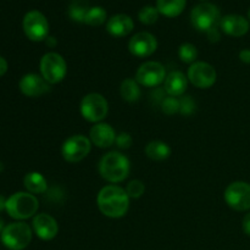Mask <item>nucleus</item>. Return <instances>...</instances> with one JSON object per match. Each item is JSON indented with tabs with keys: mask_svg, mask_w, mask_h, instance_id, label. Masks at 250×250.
Here are the masks:
<instances>
[{
	"mask_svg": "<svg viewBox=\"0 0 250 250\" xmlns=\"http://www.w3.org/2000/svg\"><path fill=\"white\" fill-rule=\"evenodd\" d=\"M129 199L126 189L116 185L105 186L97 197V205L100 212L110 219H120L129 209Z\"/></svg>",
	"mask_w": 250,
	"mask_h": 250,
	"instance_id": "nucleus-1",
	"label": "nucleus"
},
{
	"mask_svg": "<svg viewBox=\"0 0 250 250\" xmlns=\"http://www.w3.org/2000/svg\"><path fill=\"white\" fill-rule=\"evenodd\" d=\"M98 168L105 181L116 185L128 177L131 163L128 158L120 151H109L100 159Z\"/></svg>",
	"mask_w": 250,
	"mask_h": 250,
	"instance_id": "nucleus-2",
	"label": "nucleus"
},
{
	"mask_svg": "<svg viewBox=\"0 0 250 250\" xmlns=\"http://www.w3.org/2000/svg\"><path fill=\"white\" fill-rule=\"evenodd\" d=\"M39 203L36 195L28 192H17L6 199V212L15 220H27L36 216Z\"/></svg>",
	"mask_w": 250,
	"mask_h": 250,
	"instance_id": "nucleus-3",
	"label": "nucleus"
},
{
	"mask_svg": "<svg viewBox=\"0 0 250 250\" xmlns=\"http://www.w3.org/2000/svg\"><path fill=\"white\" fill-rule=\"evenodd\" d=\"M32 229L23 221L12 222L5 226L0 234V239L4 247L9 250H23L32 241Z\"/></svg>",
	"mask_w": 250,
	"mask_h": 250,
	"instance_id": "nucleus-4",
	"label": "nucleus"
},
{
	"mask_svg": "<svg viewBox=\"0 0 250 250\" xmlns=\"http://www.w3.org/2000/svg\"><path fill=\"white\" fill-rule=\"evenodd\" d=\"M221 14L216 5L211 2H203L197 5L190 12V23L197 31L207 33L215 27H220Z\"/></svg>",
	"mask_w": 250,
	"mask_h": 250,
	"instance_id": "nucleus-5",
	"label": "nucleus"
},
{
	"mask_svg": "<svg viewBox=\"0 0 250 250\" xmlns=\"http://www.w3.org/2000/svg\"><path fill=\"white\" fill-rule=\"evenodd\" d=\"M81 115L83 119L92 124H99L109 112V103L100 93H89L81 102Z\"/></svg>",
	"mask_w": 250,
	"mask_h": 250,
	"instance_id": "nucleus-6",
	"label": "nucleus"
},
{
	"mask_svg": "<svg viewBox=\"0 0 250 250\" xmlns=\"http://www.w3.org/2000/svg\"><path fill=\"white\" fill-rule=\"evenodd\" d=\"M39 68H41L42 77L49 84L60 83L67 73V63L65 59L62 58V55L54 51L44 54L43 58L41 59Z\"/></svg>",
	"mask_w": 250,
	"mask_h": 250,
	"instance_id": "nucleus-7",
	"label": "nucleus"
},
{
	"mask_svg": "<svg viewBox=\"0 0 250 250\" xmlns=\"http://www.w3.org/2000/svg\"><path fill=\"white\" fill-rule=\"evenodd\" d=\"M92 149V142L83 134H73L63 142L61 146V155L65 161L76 164L87 158Z\"/></svg>",
	"mask_w": 250,
	"mask_h": 250,
	"instance_id": "nucleus-8",
	"label": "nucleus"
},
{
	"mask_svg": "<svg viewBox=\"0 0 250 250\" xmlns=\"http://www.w3.org/2000/svg\"><path fill=\"white\" fill-rule=\"evenodd\" d=\"M22 27L26 37L32 42L45 41L49 37L48 20L38 10H32L24 15Z\"/></svg>",
	"mask_w": 250,
	"mask_h": 250,
	"instance_id": "nucleus-9",
	"label": "nucleus"
},
{
	"mask_svg": "<svg viewBox=\"0 0 250 250\" xmlns=\"http://www.w3.org/2000/svg\"><path fill=\"white\" fill-rule=\"evenodd\" d=\"M225 202L236 211L250 210V183L237 181L231 183L225 190Z\"/></svg>",
	"mask_w": 250,
	"mask_h": 250,
	"instance_id": "nucleus-10",
	"label": "nucleus"
},
{
	"mask_svg": "<svg viewBox=\"0 0 250 250\" xmlns=\"http://www.w3.org/2000/svg\"><path fill=\"white\" fill-rule=\"evenodd\" d=\"M166 70L159 61H146L138 67L134 80L139 85L146 88H154L165 82Z\"/></svg>",
	"mask_w": 250,
	"mask_h": 250,
	"instance_id": "nucleus-11",
	"label": "nucleus"
},
{
	"mask_svg": "<svg viewBox=\"0 0 250 250\" xmlns=\"http://www.w3.org/2000/svg\"><path fill=\"white\" fill-rule=\"evenodd\" d=\"M188 81L199 89L212 87L217 80V73L214 66L204 61H195L188 67Z\"/></svg>",
	"mask_w": 250,
	"mask_h": 250,
	"instance_id": "nucleus-12",
	"label": "nucleus"
},
{
	"mask_svg": "<svg viewBox=\"0 0 250 250\" xmlns=\"http://www.w3.org/2000/svg\"><path fill=\"white\" fill-rule=\"evenodd\" d=\"M158 49V41L155 36L149 32L136 33L128 42V50L133 56L139 59L153 55Z\"/></svg>",
	"mask_w": 250,
	"mask_h": 250,
	"instance_id": "nucleus-13",
	"label": "nucleus"
},
{
	"mask_svg": "<svg viewBox=\"0 0 250 250\" xmlns=\"http://www.w3.org/2000/svg\"><path fill=\"white\" fill-rule=\"evenodd\" d=\"M50 85L42 77V75L37 73H27L20 80L19 83L22 94L29 98H37L46 94L50 92Z\"/></svg>",
	"mask_w": 250,
	"mask_h": 250,
	"instance_id": "nucleus-14",
	"label": "nucleus"
},
{
	"mask_svg": "<svg viewBox=\"0 0 250 250\" xmlns=\"http://www.w3.org/2000/svg\"><path fill=\"white\" fill-rule=\"evenodd\" d=\"M34 233L42 241H51L59 233L58 221L48 214H37L32 221Z\"/></svg>",
	"mask_w": 250,
	"mask_h": 250,
	"instance_id": "nucleus-15",
	"label": "nucleus"
},
{
	"mask_svg": "<svg viewBox=\"0 0 250 250\" xmlns=\"http://www.w3.org/2000/svg\"><path fill=\"white\" fill-rule=\"evenodd\" d=\"M116 132L109 124H95L89 131V139L92 144L102 149L110 148L116 142Z\"/></svg>",
	"mask_w": 250,
	"mask_h": 250,
	"instance_id": "nucleus-16",
	"label": "nucleus"
},
{
	"mask_svg": "<svg viewBox=\"0 0 250 250\" xmlns=\"http://www.w3.org/2000/svg\"><path fill=\"white\" fill-rule=\"evenodd\" d=\"M220 28L224 33L231 37H243L249 32L250 24L246 17L241 15H226L220 21Z\"/></svg>",
	"mask_w": 250,
	"mask_h": 250,
	"instance_id": "nucleus-17",
	"label": "nucleus"
},
{
	"mask_svg": "<svg viewBox=\"0 0 250 250\" xmlns=\"http://www.w3.org/2000/svg\"><path fill=\"white\" fill-rule=\"evenodd\" d=\"M134 23L131 16L125 14L115 15L110 17L109 21L106 22V31L110 36L116 37V38H122L126 37L133 31Z\"/></svg>",
	"mask_w": 250,
	"mask_h": 250,
	"instance_id": "nucleus-18",
	"label": "nucleus"
},
{
	"mask_svg": "<svg viewBox=\"0 0 250 250\" xmlns=\"http://www.w3.org/2000/svg\"><path fill=\"white\" fill-rule=\"evenodd\" d=\"M188 87V77L181 71L168 73L164 82V90L170 97H182Z\"/></svg>",
	"mask_w": 250,
	"mask_h": 250,
	"instance_id": "nucleus-19",
	"label": "nucleus"
},
{
	"mask_svg": "<svg viewBox=\"0 0 250 250\" xmlns=\"http://www.w3.org/2000/svg\"><path fill=\"white\" fill-rule=\"evenodd\" d=\"M23 185L28 193L43 194L48 189V182L45 177L39 172H28L23 178Z\"/></svg>",
	"mask_w": 250,
	"mask_h": 250,
	"instance_id": "nucleus-20",
	"label": "nucleus"
},
{
	"mask_svg": "<svg viewBox=\"0 0 250 250\" xmlns=\"http://www.w3.org/2000/svg\"><path fill=\"white\" fill-rule=\"evenodd\" d=\"M187 0H158L156 9L166 17H177L185 10Z\"/></svg>",
	"mask_w": 250,
	"mask_h": 250,
	"instance_id": "nucleus-21",
	"label": "nucleus"
},
{
	"mask_svg": "<svg viewBox=\"0 0 250 250\" xmlns=\"http://www.w3.org/2000/svg\"><path fill=\"white\" fill-rule=\"evenodd\" d=\"M146 155L149 159L155 161H163L170 158L171 148L167 143L161 141H153L148 143V146L144 149Z\"/></svg>",
	"mask_w": 250,
	"mask_h": 250,
	"instance_id": "nucleus-22",
	"label": "nucleus"
},
{
	"mask_svg": "<svg viewBox=\"0 0 250 250\" xmlns=\"http://www.w3.org/2000/svg\"><path fill=\"white\" fill-rule=\"evenodd\" d=\"M120 94H121L122 99L125 102L134 103L139 100L142 92L141 87H139L138 82L133 78H126L122 81L121 85H120Z\"/></svg>",
	"mask_w": 250,
	"mask_h": 250,
	"instance_id": "nucleus-23",
	"label": "nucleus"
},
{
	"mask_svg": "<svg viewBox=\"0 0 250 250\" xmlns=\"http://www.w3.org/2000/svg\"><path fill=\"white\" fill-rule=\"evenodd\" d=\"M88 10H89L88 0H73L70 6H68V16L72 21L84 23V19Z\"/></svg>",
	"mask_w": 250,
	"mask_h": 250,
	"instance_id": "nucleus-24",
	"label": "nucleus"
},
{
	"mask_svg": "<svg viewBox=\"0 0 250 250\" xmlns=\"http://www.w3.org/2000/svg\"><path fill=\"white\" fill-rule=\"evenodd\" d=\"M106 21V10L102 6L89 7L87 15H85L84 23L88 26L98 27L102 26Z\"/></svg>",
	"mask_w": 250,
	"mask_h": 250,
	"instance_id": "nucleus-25",
	"label": "nucleus"
},
{
	"mask_svg": "<svg viewBox=\"0 0 250 250\" xmlns=\"http://www.w3.org/2000/svg\"><path fill=\"white\" fill-rule=\"evenodd\" d=\"M178 56H180V60L182 62L192 65L198 59L197 46L193 45L192 43H183L178 49Z\"/></svg>",
	"mask_w": 250,
	"mask_h": 250,
	"instance_id": "nucleus-26",
	"label": "nucleus"
},
{
	"mask_svg": "<svg viewBox=\"0 0 250 250\" xmlns=\"http://www.w3.org/2000/svg\"><path fill=\"white\" fill-rule=\"evenodd\" d=\"M159 11L155 6L151 5H146L143 6L138 12V19L139 21L143 24H154L159 19Z\"/></svg>",
	"mask_w": 250,
	"mask_h": 250,
	"instance_id": "nucleus-27",
	"label": "nucleus"
},
{
	"mask_svg": "<svg viewBox=\"0 0 250 250\" xmlns=\"http://www.w3.org/2000/svg\"><path fill=\"white\" fill-rule=\"evenodd\" d=\"M161 111L165 115L172 116V115L180 112V99L175 97H166L161 102Z\"/></svg>",
	"mask_w": 250,
	"mask_h": 250,
	"instance_id": "nucleus-28",
	"label": "nucleus"
},
{
	"mask_svg": "<svg viewBox=\"0 0 250 250\" xmlns=\"http://www.w3.org/2000/svg\"><path fill=\"white\" fill-rule=\"evenodd\" d=\"M126 192L129 198L138 199L146 192V186H144V183L141 180H133L128 182V185L126 186Z\"/></svg>",
	"mask_w": 250,
	"mask_h": 250,
	"instance_id": "nucleus-29",
	"label": "nucleus"
},
{
	"mask_svg": "<svg viewBox=\"0 0 250 250\" xmlns=\"http://www.w3.org/2000/svg\"><path fill=\"white\" fill-rule=\"evenodd\" d=\"M195 111V102L190 95H182L180 99V114L182 116H190Z\"/></svg>",
	"mask_w": 250,
	"mask_h": 250,
	"instance_id": "nucleus-30",
	"label": "nucleus"
},
{
	"mask_svg": "<svg viewBox=\"0 0 250 250\" xmlns=\"http://www.w3.org/2000/svg\"><path fill=\"white\" fill-rule=\"evenodd\" d=\"M132 143H133V139H132L131 134L126 133V132H122V133L117 134L116 142H115L117 148L120 149H129L131 148Z\"/></svg>",
	"mask_w": 250,
	"mask_h": 250,
	"instance_id": "nucleus-31",
	"label": "nucleus"
},
{
	"mask_svg": "<svg viewBox=\"0 0 250 250\" xmlns=\"http://www.w3.org/2000/svg\"><path fill=\"white\" fill-rule=\"evenodd\" d=\"M207 37H208V39H209V42H211V43H217V42L220 41V38H221L219 27H215V28L208 31Z\"/></svg>",
	"mask_w": 250,
	"mask_h": 250,
	"instance_id": "nucleus-32",
	"label": "nucleus"
},
{
	"mask_svg": "<svg viewBox=\"0 0 250 250\" xmlns=\"http://www.w3.org/2000/svg\"><path fill=\"white\" fill-rule=\"evenodd\" d=\"M242 229H243L244 233L250 237V212L246 214V216L243 217V221H242Z\"/></svg>",
	"mask_w": 250,
	"mask_h": 250,
	"instance_id": "nucleus-33",
	"label": "nucleus"
},
{
	"mask_svg": "<svg viewBox=\"0 0 250 250\" xmlns=\"http://www.w3.org/2000/svg\"><path fill=\"white\" fill-rule=\"evenodd\" d=\"M239 60L244 63H250V49H243L239 51Z\"/></svg>",
	"mask_w": 250,
	"mask_h": 250,
	"instance_id": "nucleus-34",
	"label": "nucleus"
},
{
	"mask_svg": "<svg viewBox=\"0 0 250 250\" xmlns=\"http://www.w3.org/2000/svg\"><path fill=\"white\" fill-rule=\"evenodd\" d=\"M7 71V61L2 56H0V77L4 76Z\"/></svg>",
	"mask_w": 250,
	"mask_h": 250,
	"instance_id": "nucleus-35",
	"label": "nucleus"
},
{
	"mask_svg": "<svg viewBox=\"0 0 250 250\" xmlns=\"http://www.w3.org/2000/svg\"><path fill=\"white\" fill-rule=\"evenodd\" d=\"M45 42H46V44H48V46H50V48H54V46H55L56 44H58L56 39L54 38V37H50V36H49L48 38L45 39Z\"/></svg>",
	"mask_w": 250,
	"mask_h": 250,
	"instance_id": "nucleus-36",
	"label": "nucleus"
},
{
	"mask_svg": "<svg viewBox=\"0 0 250 250\" xmlns=\"http://www.w3.org/2000/svg\"><path fill=\"white\" fill-rule=\"evenodd\" d=\"M6 209V199L2 195H0V211Z\"/></svg>",
	"mask_w": 250,
	"mask_h": 250,
	"instance_id": "nucleus-37",
	"label": "nucleus"
},
{
	"mask_svg": "<svg viewBox=\"0 0 250 250\" xmlns=\"http://www.w3.org/2000/svg\"><path fill=\"white\" fill-rule=\"evenodd\" d=\"M4 229H5V222H4V220L0 217V234H1V232L4 231Z\"/></svg>",
	"mask_w": 250,
	"mask_h": 250,
	"instance_id": "nucleus-38",
	"label": "nucleus"
},
{
	"mask_svg": "<svg viewBox=\"0 0 250 250\" xmlns=\"http://www.w3.org/2000/svg\"><path fill=\"white\" fill-rule=\"evenodd\" d=\"M248 19H249V21H250V7H249V10H248Z\"/></svg>",
	"mask_w": 250,
	"mask_h": 250,
	"instance_id": "nucleus-39",
	"label": "nucleus"
},
{
	"mask_svg": "<svg viewBox=\"0 0 250 250\" xmlns=\"http://www.w3.org/2000/svg\"><path fill=\"white\" fill-rule=\"evenodd\" d=\"M203 1H204V0H203Z\"/></svg>",
	"mask_w": 250,
	"mask_h": 250,
	"instance_id": "nucleus-40",
	"label": "nucleus"
}]
</instances>
